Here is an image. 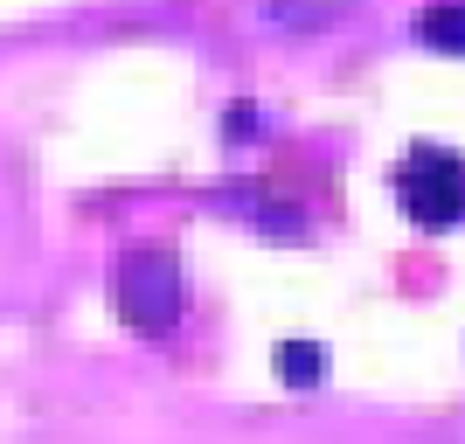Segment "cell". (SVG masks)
Masks as SVG:
<instances>
[{
    "label": "cell",
    "instance_id": "4",
    "mask_svg": "<svg viewBox=\"0 0 465 444\" xmlns=\"http://www.w3.org/2000/svg\"><path fill=\"white\" fill-rule=\"evenodd\" d=\"M417 42H430L438 56H465V0H438L417 15Z\"/></svg>",
    "mask_w": 465,
    "mask_h": 444
},
{
    "label": "cell",
    "instance_id": "2",
    "mask_svg": "<svg viewBox=\"0 0 465 444\" xmlns=\"http://www.w3.org/2000/svg\"><path fill=\"white\" fill-rule=\"evenodd\" d=\"M118 312L139 333H167L181 320V271L167 251H133L118 271Z\"/></svg>",
    "mask_w": 465,
    "mask_h": 444
},
{
    "label": "cell",
    "instance_id": "5",
    "mask_svg": "<svg viewBox=\"0 0 465 444\" xmlns=\"http://www.w3.org/2000/svg\"><path fill=\"white\" fill-rule=\"evenodd\" d=\"M278 368H285V382H292V389H320V375H327V354L312 348V340H285Z\"/></svg>",
    "mask_w": 465,
    "mask_h": 444
},
{
    "label": "cell",
    "instance_id": "3",
    "mask_svg": "<svg viewBox=\"0 0 465 444\" xmlns=\"http://www.w3.org/2000/svg\"><path fill=\"white\" fill-rule=\"evenodd\" d=\"M348 7L354 0H264V21L285 28V35H320V28H333Z\"/></svg>",
    "mask_w": 465,
    "mask_h": 444
},
{
    "label": "cell",
    "instance_id": "1",
    "mask_svg": "<svg viewBox=\"0 0 465 444\" xmlns=\"http://www.w3.org/2000/svg\"><path fill=\"white\" fill-rule=\"evenodd\" d=\"M396 202L417 230H451L465 215V160L438 153V146H417V153L396 167Z\"/></svg>",
    "mask_w": 465,
    "mask_h": 444
}]
</instances>
